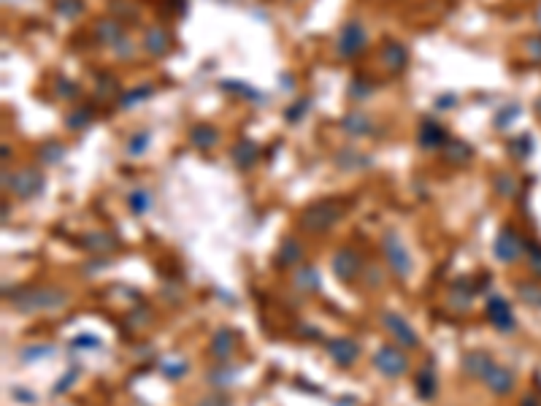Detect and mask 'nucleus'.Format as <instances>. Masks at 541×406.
<instances>
[{"instance_id": "obj_43", "label": "nucleus", "mask_w": 541, "mask_h": 406, "mask_svg": "<svg viewBox=\"0 0 541 406\" xmlns=\"http://www.w3.org/2000/svg\"><path fill=\"white\" fill-rule=\"evenodd\" d=\"M84 347L98 349V347H100V341H98V339H95L92 334H84V336H79V339H73V341H71V349H84Z\"/></svg>"}, {"instance_id": "obj_31", "label": "nucleus", "mask_w": 541, "mask_h": 406, "mask_svg": "<svg viewBox=\"0 0 541 406\" xmlns=\"http://www.w3.org/2000/svg\"><path fill=\"white\" fill-rule=\"evenodd\" d=\"M509 152H512L517 160H525L530 152H533V141H530V136H517L509 141Z\"/></svg>"}, {"instance_id": "obj_7", "label": "nucleus", "mask_w": 541, "mask_h": 406, "mask_svg": "<svg viewBox=\"0 0 541 406\" xmlns=\"http://www.w3.org/2000/svg\"><path fill=\"white\" fill-rule=\"evenodd\" d=\"M360 265H363V263H360V255H357L352 247L336 249V255L330 258V271H333V276H336L339 282H344V285L355 282L357 274L363 271Z\"/></svg>"}, {"instance_id": "obj_6", "label": "nucleus", "mask_w": 541, "mask_h": 406, "mask_svg": "<svg viewBox=\"0 0 541 406\" xmlns=\"http://www.w3.org/2000/svg\"><path fill=\"white\" fill-rule=\"evenodd\" d=\"M368 44V35H366V30L360 22H346L341 30H339V41H336V52H339V57L349 60L360 55L363 49Z\"/></svg>"}, {"instance_id": "obj_25", "label": "nucleus", "mask_w": 541, "mask_h": 406, "mask_svg": "<svg viewBox=\"0 0 541 406\" xmlns=\"http://www.w3.org/2000/svg\"><path fill=\"white\" fill-rule=\"evenodd\" d=\"M382 60H385V65L390 68L393 73H398L403 65H406V60H409V55H406V46H400V44H387L385 46V52H382Z\"/></svg>"}, {"instance_id": "obj_3", "label": "nucleus", "mask_w": 541, "mask_h": 406, "mask_svg": "<svg viewBox=\"0 0 541 406\" xmlns=\"http://www.w3.org/2000/svg\"><path fill=\"white\" fill-rule=\"evenodd\" d=\"M382 249H385V258L387 263H390V268H393V274L400 276V279H409L414 271V260L398 233L385 231V236H382Z\"/></svg>"}, {"instance_id": "obj_41", "label": "nucleus", "mask_w": 541, "mask_h": 406, "mask_svg": "<svg viewBox=\"0 0 541 406\" xmlns=\"http://www.w3.org/2000/svg\"><path fill=\"white\" fill-rule=\"evenodd\" d=\"M309 106H312V101H309V98H303V101H298V103H295V106H290V109H287V111H285L287 122H298L300 114H303V111H306Z\"/></svg>"}, {"instance_id": "obj_45", "label": "nucleus", "mask_w": 541, "mask_h": 406, "mask_svg": "<svg viewBox=\"0 0 541 406\" xmlns=\"http://www.w3.org/2000/svg\"><path fill=\"white\" fill-rule=\"evenodd\" d=\"M195 406H230V401L225 398V395H219V393H217V395H203Z\"/></svg>"}, {"instance_id": "obj_21", "label": "nucleus", "mask_w": 541, "mask_h": 406, "mask_svg": "<svg viewBox=\"0 0 541 406\" xmlns=\"http://www.w3.org/2000/svg\"><path fill=\"white\" fill-rule=\"evenodd\" d=\"M257 152H260V149H257L255 141L241 138L239 144L233 146V160H236V165H239V168H249V165L257 160Z\"/></svg>"}, {"instance_id": "obj_2", "label": "nucleus", "mask_w": 541, "mask_h": 406, "mask_svg": "<svg viewBox=\"0 0 541 406\" xmlns=\"http://www.w3.org/2000/svg\"><path fill=\"white\" fill-rule=\"evenodd\" d=\"M346 206L339 201H317L300 214V228L306 233H328L344 217Z\"/></svg>"}, {"instance_id": "obj_44", "label": "nucleus", "mask_w": 541, "mask_h": 406, "mask_svg": "<svg viewBox=\"0 0 541 406\" xmlns=\"http://www.w3.org/2000/svg\"><path fill=\"white\" fill-rule=\"evenodd\" d=\"M517 114H520V106H517V103H512L509 109H503V111L498 114V119H496V128H503V125H506V122H512Z\"/></svg>"}, {"instance_id": "obj_19", "label": "nucleus", "mask_w": 541, "mask_h": 406, "mask_svg": "<svg viewBox=\"0 0 541 406\" xmlns=\"http://www.w3.org/2000/svg\"><path fill=\"white\" fill-rule=\"evenodd\" d=\"M82 244H84V249H89V252H111V249L119 247L114 236H111V233H106V231L87 233L84 238H82Z\"/></svg>"}, {"instance_id": "obj_24", "label": "nucleus", "mask_w": 541, "mask_h": 406, "mask_svg": "<svg viewBox=\"0 0 541 406\" xmlns=\"http://www.w3.org/2000/svg\"><path fill=\"white\" fill-rule=\"evenodd\" d=\"M444 158L449 163H455V165H463V163L471 160V146L466 141H460V138H449L444 144Z\"/></svg>"}, {"instance_id": "obj_36", "label": "nucleus", "mask_w": 541, "mask_h": 406, "mask_svg": "<svg viewBox=\"0 0 541 406\" xmlns=\"http://www.w3.org/2000/svg\"><path fill=\"white\" fill-rule=\"evenodd\" d=\"M55 6L65 19H73V16L82 14V0H55Z\"/></svg>"}, {"instance_id": "obj_51", "label": "nucleus", "mask_w": 541, "mask_h": 406, "mask_svg": "<svg viewBox=\"0 0 541 406\" xmlns=\"http://www.w3.org/2000/svg\"><path fill=\"white\" fill-rule=\"evenodd\" d=\"M536 114L541 116V98H539V101H536Z\"/></svg>"}, {"instance_id": "obj_17", "label": "nucleus", "mask_w": 541, "mask_h": 406, "mask_svg": "<svg viewBox=\"0 0 541 406\" xmlns=\"http://www.w3.org/2000/svg\"><path fill=\"white\" fill-rule=\"evenodd\" d=\"M293 282L300 292H314L319 290V271L314 265H298L295 274H293Z\"/></svg>"}, {"instance_id": "obj_20", "label": "nucleus", "mask_w": 541, "mask_h": 406, "mask_svg": "<svg viewBox=\"0 0 541 406\" xmlns=\"http://www.w3.org/2000/svg\"><path fill=\"white\" fill-rule=\"evenodd\" d=\"M341 128L344 133H349L352 138H363V136H368L373 131V125H371V119L366 114H346L341 119Z\"/></svg>"}, {"instance_id": "obj_15", "label": "nucleus", "mask_w": 541, "mask_h": 406, "mask_svg": "<svg viewBox=\"0 0 541 406\" xmlns=\"http://www.w3.org/2000/svg\"><path fill=\"white\" fill-rule=\"evenodd\" d=\"M484 385L496 393V395H506V393L514 388V374L509 368H503V366L496 363V366L490 368V374L484 377Z\"/></svg>"}, {"instance_id": "obj_32", "label": "nucleus", "mask_w": 541, "mask_h": 406, "mask_svg": "<svg viewBox=\"0 0 541 406\" xmlns=\"http://www.w3.org/2000/svg\"><path fill=\"white\" fill-rule=\"evenodd\" d=\"M233 379H236V368H228V366L209 371V385H214V388H225Z\"/></svg>"}, {"instance_id": "obj_23", "label": "nucleus", "mask_w": 541, "mask_h": 406, "mask_svg": "<svg viewBox=\"0 0 541 406\" xmlns=\"http://www.w3.org/2000/svg\"><path fill=\"white\" fill-rule=\"evenodd\" d=\"M276 260L279 265H285V268H295L300 260H303V249H300L298 241H282V247H279V255H276Z\"/></svg>"}, {"instance_id": "obj_9", "label": "nucleus", "mask_w": 541, "mask_h": 406, "mask_svg": "<svg viewBox=\"0 0 541 406\" xmlns=\"http://www.w3.org/2000/svg\"><path fill=\"white\" fill-rule=\"evenodd\" d=\"M493 252H496V258L501 263H514L525 252V241L520 238V233L514 228H503L498 233V238H496V244H493Z\"/></svg>"}, {"instance_id": "obj_49", "label": "nucleus", "mask_w": 541, "mask_h": 406, "mask_svg": "<svg viewBox=\"0 0 541 406\" xmlns=\"http://www.w3.org/2000/svg\"><path fill=\"white\" fill-rule=\"evenodd\" d=\"M520 406H539V398H536V395H525Z\"/></svg>"}, {"instance_id": "obj_33", "label": "nucleus", "mask_w": 541, "mask_h": 406, "mask_svg": "<svg viewBox=\"0 0 541 406\" xmlns=\"http://www.w3.org/2000/svg\"><path fill=\"white\" fill-rule=\"evenodd\" d=\"M89 122H92V109H79V111H71V114H68V122H65V125H68L71 131H84Z\"/></svg>"}, {"instance_id": "obj_30", "label": "nucleus", "mask_w": 541, "mask_h": 406, "mask_svg": "<svg viewBox=\"0 0 541 406\" xmlns=\"http://www.w3.org/2000/svg\"><path fill=\"white\" fill-rule=\"evenodd\" d=\"M62 158H65V146L60 144V141H46V144L41 146V152H38V160L46 163V165L60 163Z\"/></svg>"}, {"instance_id": "obj_50", "label": "nucleus", "mask_w": 541, "mask_h": 406, "mask_svg": "<svg viewBox=\"0 0 541 406\" xmlns=\"http://www.w3.org/2000/svg\"><path fill=\"white\" fill-rule=\"evenodd\" d=\"M449 106H455V98H447V101L439 98V109H449Z\"/></svg>"}, {"instance_id": "obj_13", "label": "nucleus", "mask_w": 541, "mask_h": 406, "mask_svg": "<svg viewBox=\"0 0 541 406\" xmlns=\"http://www.w3.org/2000/svg\"><path fill=\"white\" fill-rule=\"evenodd\" d=\"M236 344H239V339H236V334L230 331V328H219L217 334L212 336V355L217 358V361H228L230 355L236 352Z\"/></svg>"}, {"instance_id": "obj_34", "label": "nucleus", "mask_w": 541, "mask_h": 406, "mask_svg": "<svg viewBox=\"0 0 541 406\" xmlns=\"http://www.w3.org/2000/svg\"><path fill=\"white\" fill-rule=\"evenodd\" d=\"M149 95H152V87H136V89H130L128 95L119 98V106H122V109H130V106H136L138 101H146Z\"/></svg>"}, {"instance_id": "obj_40", "label": "nucleus", "mask_w": 541, "mask_h": 406, "mask_svg": "<svg viewBox=\"0 0 541 406\" xmlns=\"http://www.w3.org/2000/svg\"><path fill=\"white\" fill-rule=\"evenodd\" d=\"M146 146H149V133H136L133 141L128 144V152L130 155H141Z\"/></svg>"}, {"instance_id": "obj_11", "label": "nucleus", "mask_w": 541, "mask_h": 406, "mask_svg": "<svg viewBox=\"0 0 541 406\" xmlns=\"http://www.w3.org/2000/svg\"><path fill=\"white\" fill-rule=\"evenodd\" d=\"M487 319H490L498 331H503V334L514 331L512 306H509L506 298H501V295H490V298H487Z\"/></svg>"}, {"instance_id": "obj_14", "label": "nucleus", "mask_w": 541, "mask_h": 406, "mask_svg": "<svg viewBox=\"0 0 541 406\" xmlns=\"http://www.w3.org/2000/svg\"><path fill=\"white\" fill-rule=\"evenodd\" d=\"M447 141H449V138H447V131H444L436 119L427 116L425 122H422V128H420V146H422V149H436V146H444Z\"/></svg>"}, {"instance_id": "obj_46", "label": "nucleus", "mask_w": 541, "mask_h": 406, "mask_svg": "<svg viewBox=\"0 0 541 406\" xmlns=\"http://www.w3.org/2000/svg\"><path fill=\"white\" fill-rule=\"evenodd\" d=\"M528 55H530V60L541 62V35H533V38L528 41Z\"/></svg>"}, {"instance_id": "obj_5", "label": "nucleus", "mask_w": 541, "mask_h": 406, "mask_svg": "<svg viewBox=\"0 0 541 406\" xmlns=\"http://www.w3.org/2000/svg\"><path fill=\"white\" fill-rule=\"evenodd\" d=\"M3 182H6V187L14 192L16 198H22V201H30V198H35V195H41L43 192V176L38 171H33V168H19L14 174L3 176Z\"/></svg>"}, {"instance_id": "obj_4", "label": "nucleus", "mask_w": 541, "mask_h": 406, "mask_svg": "<svg viewBox=\"0 0 541 406\" xmlns=\"http://www.w3.org/2000/svg\"><path fill=\"white\" fill-rule=\"evenodd\" d=\"M373 368L387 379H398L409 371V358L403 347L395 344H382V347L373 352Z\"/></svg>"}, {"instance_id": "obj_37", "label": "nucleus", "mask_w": 541, "mask_h": 406, "mask_svg": "<svg viewBox=\"0 0 541 406\" xmlns=\"http://www.w3.org/2000/svg\"><path fill=\"white\" fill-rule=\"evenodd\" d=\"M371 92H373L371 82H366V79H352V84H349V98L363 101V98H368Z\"/></svg>"}, {"instance_id": "obj_1", "label": "nucleus", "mask_w": 541, "mask_h": 406, "mask_svg": "<svg viewBox=\"0 0 541 406\" xmlns=\"http://www.w3.org/2000/svg\"><path fill=\"white\" fill-rule=\"evenodd\" d=\"M68 292L60 287H30L11 295V304L22 314H35V312H58L62 306H68Z\"/></svg>"}, {"instance_id": "obj_12", "label": "nucleus", "mask_w": 541, "mask_h": 406, "mask_svg": "<svg viewBox=\"0 0 541 406\" xmlns=\"http://www.w3.org/2000/svg\"><path fill=\"white\" fill-rule=\"evenodd\" d=\"M496 366V361L490 358V352H469L466 358H463V371L469 374L471 379H482L490 374V368Z\"/></svg>"}, {"instance_id": "obj_27", "label": "nucleus", "mask_w": 541, "mask_h": 406, "mask_svg": "<svg viewBox=\"0 0 541 406\" xmlns=\"http://www.w3.org/2000/svg\"><path fill=\"white\" fill-rule=\"evenodd\" d=\"M128 203H130V212H133L136 217H141V214H146V212L152 209V195H149L146 190H133Z\"/></svg>"}, {"instance_id": "obj_8", "label": "nucleus", "mask_w": 541, "mask_h": 406, "mask_svg": "<svg viewBox=\"0 0 541 406\" xmlns=\"http://www.w3.org/2000/svg\"><path fill=\"white\" fill-rule=\"evenodd\" d=\"M382 325L387 328V334L398 341L400 347H420V336L414 334V328L400 317L398 312H385L382 314Z\"/></svg>"}, {"instance_id": "obj_29", "label": "nucleus", "mask_w": 541, "mask_h": 406, "mask_svg": "<svg viewBox=\"0 0 541 406\" xmlns=\"http://www.w3.org/2000/svg\"><path fill=\"white\" fill-rule=\"evenodd\" d=\"M517 295H520L528 306H536V309H541V285L517 282Z\"/></svg>"}, {"instance_id": "obj_28", "label": "nucleus", "mask_w": 541, "mask_h": 406, "mask_svg": "<svg viewBox=\"0 0 541 406\" xmlns=\"http://www.w3.org/2000/svg\"><path fill=\"white\" fill-rule=\"evenodd\" d=\"M493 187H496V192H498L501 198H514L517 190H520V185H517V179H514L512 174H496Z\"/></svg>"}, {"instance_id": "obj_10", "label": "nucleus", "mask_w": 541, "mask_h": 406, "mask_svg": "<svg viewBox=\"0 0 541 406\" xmlns=\"http://www.w3.org/2000/svg\"><path fill=\"white\" fill-rule=\"evenodd\" d=\"M328 355L336 366L349 368V366L357 363V358H360V344L352 341V339H346V336H339V339H330L328 341Z\"/></svg>"}, {"instance_id": "obj_22", "label": "nucleus", "mask_w": 541, "mask_h": 406, "mask_svg": "<svg viewBox=\"0 0 541 406\" xmlns=\"http://www.w3.org/2000/svg\"><path fill=\"white\" fill-rule=\"evenodd\" d=\"M95 35H98L103 44L114 46L116 41L125 35V30H122V25H119L116 19H100L98 25H95Z\"/></svg>"}, {"instance_id": "obj_47", "label": "nucleus", "mask_w": 541, "mask_h": 406, "mask_svg": "<svg viewBox=\"0 0 541 406\" xmlns=\"http://www.w3.org/2000/svg\"><path fill=\"white\" fill-rule=\"evenodd\" d=\"M76 377H79V371H76V368H71V371L65 374V379H62L60 385H55V388H52V393H62V390H68V388H71L73 382H76Z\"/></svg>"}, {"instance_id": "obj_16", "label": "nucleus", "mask_w": 541, "mask_h": 406, "mask_svg": "<svg viewBox=\"0 0 541 406\" xmlns=\"http://www.w3.org/2000/svg\"><path fill=\"white\" fill-rule=\"evenodd\" d=\"M143 49H146L149 55L160 57V55H165V52L171 49V35L163 28H149L143 33Z\"/></svg>"}, {"instance_id": "obj_39", "label": "nucleus", "mask_w": 541, "mask_h": 406, "mask_svg": "<svg viewBox=\"0 0 541 406\" xmlns=\"http://www.w3.org/2000/svg\"><path fill=\"white\" fill-rule=\"evenodd\" d=\"M525 252L528 258H530V268H533V274L541 276V244H525Z\"/></svg>"}, {"instance_id": "obj_26", "label": "nucleus", "mask_w": 541, "mask_h": 406, "mask_svg": "<svg viewBox=\"0 0 541 406\" xmlns=\"http://www.w3.org/2000/svg\"><path fill=\"white\" fill-rule=\"evenodd\" d=\"M436 390H439L436 374H433L430 368L420 371V377H417V395H420L422 401H433V398H436Z\"/></svg>"}, {"instance_id": "obj_42", "label": "nucleus", "mask_w": 541, "mask_h": 406, "mask_svg": "<svg viewBox=\"0 0 541 406\" xmlns=\"http://www.w3.org/2000/svg\"><path fill=\"white\" fill-rule=\"evenodd\" d=\"M58 95L60 98H76V95H79V87H76L73 82H68L65 76H60L58 79Z\"/></svg>"}, {"instance_id": "obj_48", "label": "nucleus", "mask_w": 541, "mask_h": 406, "mask_svg": "<svg viewBox=\"0 0 541 406\" xmlns=\"http://www.w3.org/2000/svg\"><path fill=\"white\" fill-rule=\"evenodd\" d=\"M11 395H16V401H22V404H35V393L22 390V388H11Z\"/></svg>"}, {"instance_id": "obj_38", "label": "nucleus", "mask_w": 541, "mask_h": 406, "mask_svg": "<svg viewBox=\"0 0 541 406\" xmlns=\"http://www.w3.org/2000/svg\"><path fill=\"white\" fill-rule=\"evenodd\" d=\"M46 355H52V347L49 344H35V347H25L22 349V361L30 363V361H41Z\"/></svg>"}, {"instance_id": "obj_35", "label": "nucleus", "mask_w": 541, "mask_h": 406, "mask_svg": "<svg viewBox=\"0 0 541 406\" xmlns=\"http://www.w3.org/2000/svg\"><path fill=\"white\" fill-rule=\"evenodd\" d=\"M160 371L168 379H182L187 374V363L185 361H163L160 363Z\"/></svg>"}, {"instance_id": "obj_18", "label": "nucleus", "mask_w": 541, "mask_h": 406, "mask_svg": "<svg viewBox=\"0 0 541 406\" xmlns=\"http://www.w3.org/2000/svg\"><path fill=\"white\" fill-rule=\"evenodd\" d=\"M190 144L198 146V149H212V146L219 144V131L212 125H195L190 131Z\"/></svg>"}]
</instances>
